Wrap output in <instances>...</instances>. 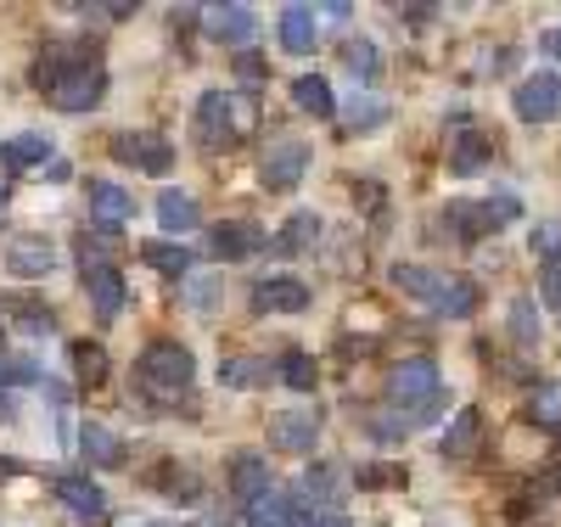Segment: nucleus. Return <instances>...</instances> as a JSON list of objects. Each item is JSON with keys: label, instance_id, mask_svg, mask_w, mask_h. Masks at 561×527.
Segmentation results:
<instances>
[{"label": "nucleus", "instance_id": "17", "mask_svg": "<svg viewBox=\"0 0 561 527\" xmlns=\"http://www.w3.org/2000/svg\"><path fill=\"white\" fill-rule=\"evenodd\" d=\"M275 483H270V460L264 455H237V460H230V494H237V500H259V494H270Z\"/></svg>", "mask_w": 561, "mask_h": 527}, {"label": "nucleus", "instance_id": "40", "mask_svg": "<svg viewBox=\"0 0 561 527\" xmlns=\"http://www.w3.org/2000/svg\"><path fill=\"white\" fill-rule=\"evenodd\" d=\"M158 483H163L169 494H197V477H192V471H163Z\"/></svg>", "mask_w": 561, "mask_h": 527}, {"label": "nucleus", "instance_id": "43", "mask_svg": "<svg viewBox=\"0 0 561 527\" xmlns=\"http://www.w3.org/2000/svg\"><path fill=\"white\" fill-rule=\"evenodd\" d=\"M39 393H45V399H51V404H68V388H62V381H51V376H45V381H39Z\"/></svg>", "mask_w": 561, "mask_h": 527}, {"label": "nucleus", "instance_id": "36", "mask_svg": "<svg viewBox=\"0 0 561 527\" xmlns=\"http://www.w3.org/2000/svg\"><path fill=\"white\" fill-rule=\"evenodd\" d=\"M314 359L309 354H287V359H280V381H287V388H298V393H314Z\"/></svg>", "mask_w": 561, "mask_h": 527}, {"label": "nucleus", "instance_id": "28", "mask_svg": "<svg viewBox=\"0 0 561 527\" xmlns=\"http://www.w3.org/2000/svg\"><path fill=\"white\" fill-rule=\"evenodd\" d=\"M314 242H320V219L304 208V214H293L287 225H280V236H275L270 248H275V253H304V248H314Z\"/></svg>", "mask_w": 561, "mask_h": 527}, {"label": "nucleus", "instance_id": "24", "mask_svg": "<svg viewBox=\"0 0 561 527\" xmlns=\"http://www.w3.org/2000/svg\"><path fill=\"white\" fill-rule=\"evenodd\" d=\"M158 225L163 230H197L203 225V208L192 203V197H185V191H163V197H158Z\"/></svg>", "mask_w": 561, "mask_h": 527}, {"label": "nucleus", "instance_id": "41", "mask_svg": "<svg viewBox=\"0 0 561 527\" xmlns=\"http://www.w3.org/2000/svg\"><path fill=\"white\" fill-rule=\"evenodd\" d=\"M304 527H348V511H337V505H325V511H314Z\"/></svg>", "mask_w": 561, "mask_h": 527}, {"label": "nucleus", "instance_id": "35", "mask_svg": "<svg viewBox=\"0 0 561 527\" xmlns=\"http://www.w3.org/2000/svg\"><path fill=\"white\" fill-rule=\"evenodd\" d=\"M343 62H348L354 79H377L382 73V57H377V45H370V39H354L348 51H343Z\"/></svg>", "mask_w": 561, "mask_h": 527}, {"label": "nucleus", "instance_id": "39", "mask_svg": "<svg viewBox=\"0 0 561 527\" xmlns=\"http://www.w3.org/2000/svg\"><path fill=\"white\" fill-rule=\"evenodd\" d=\"M528 242H534V259H545V264H561V219H545V225L528 236Z\"/></svg>", "mask_w": 561, "mask_h": 527}, {"label": "nucleus", "instance_id": "19", "mask_svg": "<svg viewBox=\"0 0 561 527\" xmlns=\"http://www.w3.org/2000/svg\"><path fill=\"white\" fill-rule=\"evenodd\" d=\"M90 214H96L102 225H124L135 214V197L124 185H113V180H90Z\"/></svg>", "mask_w": 561, "mask_h": 527}, {"label": "nucleus", "instance_id": "14", "mask_svg": "<svg viewBox=\"0 0 561 527\" xmlns=\"http://www.w3.org/2000/svg\"><path fill=\"white\" fill-rule=\"evenodd\" d=\"M57 494H62V505L79 516V522H102L107 516V494L96 489V483H90V477H57Z\"/></svg>", "mask_w": 561, "mask_h": 527}, {"label": "nucleus", "instance_id": "15", "mask_svg": "<svg viewBox=\"0 0 561 527\" xmlns=\"http://www.w3.org/2000/svg\"><path fill=\"white\" fill-rule=\"evenodd\" d=\"M208 34L219 45H253L259 39V18L248 7H208Z\"/></svg>", "mask_w": 561, "mask_h": 527}, {"label": "nucleus", "instance_id": "2", "mask_svg": "<svg viewBox=\"0 0 561 527\" xmlns=\"http://www.w3.org/2000/svg\"><path fill=\"white\" fill-rule=\"evenodd\" d=\"M388 399L410 410V426L433 421L438 404H444L438 365H433V359H399V365H388Z\"/></svg>", "mask_w": 561, "mask_h": 527}, {"label": "nucleus", "instance_id": "12", "mask_svg": "<svg viewBox=\"0 0 561 527\" xmlns=\"http://www.w3.org/2000/svg\"><path fill=\"white\" fill-rule=\"evenodd\" d=\"M124 253V236L113 230V225H90L84 236H79V270L84 275H102V270H113V259Z\"/></svg>", "mask_w": 561, "mask_h": 527}, {"label": "nucleus", "instance_id": "6", "mask_svg": "<svg viewBox=\"0 0 561 527\" xmlns=\"http://www.w3.org/2000/svg\"><path fill=\"white\" fill-rule=\"evenodd\" d=\"M523 208H517V197H489V203H449V225H455V236L460 242H478V236H489L494 225H505V219H517Z\"/></svg>", "mask_w": 561, "mask_h": 527}, {"label": "nucleus", "instance_id": "38", "mask_svg": "<svg viewBox=\"0 0 561 527\" xmlns=\"http://www.w3.org/2000/svg\"><path fill=\"white\" fill-rule=\"evenodd\" d=\"M382 118H388V107L377 102V95H354L348 113H343V124H348V129H370V124H382Z\"/></svg>", "mask_w": 561, "mask_h": 527}, {"label": "nucleus", "instance_id": "5", "mask_svg": "<svg viewBox=\"0 0 561 527\" xmlns=\"http://www.w3.org/2000/svg\"><path fill=\"white\" fill-rule=\"evenodd\" d=\"M309 169V140H293V135H275L264 147V163H259V180L264 191H293Z\"/></svg>", "mask_w": 561, "mask_h": 527}, {"label": "nucleus", "instance_id": "30", "mask_svg": "<svg viewBox=\"0 0 561 527\" xmlns=\"http://www.w3.org/2000/svg\"><path fill=\"white\" fill-rule=\"evenodd\" d=\"M478 309V286L466 280V275H444V293H438V314H449V320H466Z\"/></svg>", "mask_w": 561, "mask_h": 527}, {"label": "nucleus", "instance_id": "22", "mask_svg": "<svg viewBox=\"0 0 561 527\" xmlns=\"http://www.w3.org/2000/svg\"><path fill=\"white\" fill-rule=\"evenodd\" d=\"M489 158H494V140L478 135V129H466V135L449 140V169H455V174H478Z\"/></svg>", "mask_w": 561, "mask_h": 527}, {"label": "nucleus", "instance_id": "25", "mask_svg": "<svg viewBox=\"0 0 561 527\" xmlns=\"http://www.w3.org/2000/svg\"><path fill=\"white\" fill-rule=\"evenodd\" d=\"M293 102H298L304 113H314V118H337V95H332V84H325L320 73H304V79L293 84Z\"/></svg>", "mask_w": 561, "mask_h": 527}, {"label": "nucleus", "instance_id": "4", "mask_svg": "<svg viewBox=\"0 0 561 527\" xmlns=\"http://www.w3.org/2000/svg\"><path fill=\"white\" fill-rule=\"evenodd\" d=\"M192 135L203 147H230L242 135V118H237V95L225 90H203L197 95V118H192Z\"/></svg>", "mask_w": 561, "mask_h": 527}, {"label": "nucleus", "instance_id": "10", "mask_svg": "<svg viewBox=\"0 0 561 527\" xmlns=\"http://www.w3.org/2000/svg\"><path fill=\"white\" fill-rule=\"evenodd\" d=\"M304 303H309V286L293 275H264L253 286V309H264V314H298Z\"/></svg>", "mask_w": 561, "mask_h": 527}, {"label": "nucleus", "instance_id": "20", "mask_svg": "<svg viewBox=\"0 0 561 527\" xmlns=\"http://www.w3.org/2000/svg\"><path fill=\"white\" fill-rule=\"evenodd\" d=\"M478 444H483V415H478V410H460V415L449 421V433H444V455H449V460H472Z\"/></svg>", "mask_w": 561, "mask_h": 527}, {"label": "nucleus", "instance_id": "21", "mask_svg": "<svg viewBox=\"0 0 561 527\" xmlns=\"http://www.w3.org/2000/svg\"><path fill=\"white\" fill-rule=\"evenodd\" d=\"M84 293H90V309H96V320H118V309H124V275H118V270L84 275Z\"/></svg>", "mask_w": 561, "mask_h": 527}, {"label": "nucleus", "instance_id": "3", "mask_svg": "<svg viewBox=\"0 0 561 527\" xmlns=\"http://www.w3.org/2000/svg\"><path fill=\"white\" fill-rule=\"evenodd\" d=\"M192 376H197V365L180 343H147V354H140V388L147 393L180 399L185 388H192Z\"/></svg>", "mask_w": 561, "mask_h": 527}, {"label": "nucleus", "instance_id": "11", "mask_svg": "<svg viewBox=\"0 0 561 527\" xmlns=\"http://www.w3.org/2000/svg\"><path fill=\"white\" fill-rule=\"evenodd\" d=\"M113 158L147 169V174H163L174 163V147H169V140H158V135H118L113 140Z\"/></svg>", "mask_w": 561, "mask_h": 527}, {"label": "nucleus", "instance_id": "1", "mask_svg": "<svg viewBox=\"0 0 561 527\" xmlns=\"http://www.w3.org/2000/svg\"><path fill=\"white\" fill-rule=\"evenodd\" d=\"M34 79H39V90L51 95V102L62 107V113H90L102 102V90H107V73H102V62L96 57H62V45L51 57H39V68H34Z\"/></svg>", "mask_w": 561, "mask_h": 527}, {"label": "nucleus", "instance_id": "31", "mask_svg": "<svg viewBox=\"0 0 561 527\" xmlns=\"http://www.w3.org/2000/svg\"><path fill=\"white\" fill-rule=\"evenodd\" d=\"M7 314H18V325L28 331V337H45L57 320H51V309H45L34 293H18V298H7Z\"/></svg>", "mask_w": 561, "mask_h": 527}, {"label": "nucleus", "instance_id": "44", "mask_svg": "<svg viewBox=\"0 0 561 527\" xmlns=\"http://www.w3.org/2000/svg\"><path fill=\"white\" fill-rule=\"evenodd\" d=\"M539 51H550V57H561V28H545V34H539Z\"/></svg>", "mask_w": 561, "mask_h": 527}, {"label": "nucleus", "instance_id": "32", "mask_svg": "<svg viewBox=\"0 0 561 527\" xmlns=\"http://www.w3.org/2000/svg\"><path fill=\"white\" fill-rule=\"evenodd\" d=\"M528 421L534 426H561V381H539V388L528 393Z\"/></svg>", "mask_w": 561, "mask_h": 527}, {"label": "nucleus", "instance_id": "26", "mask_svg": "<svg viewBox=\"0 0 561 527\" xmlns=\"http://www.w3.org/2000/svg\"><path fill=\"white\" fill-rule=\"evenodd\" d=\"M393 286L399 293H410V298H421L427 309H438V293H444V275H433V270H421V264H399L393 270Z\"/></svg>", "mask_w": 561, "mask_h": 527}, {"label": "nucleus", "instance_id": "42", "mask_svg": "<svg viewBox=\"0 0 561 527\" xmlns=\"http://www.w3.org/2000/svg\"><path fill=\"white\" fill-rule=\"evenodd\" d=\"M539 293H545V303H556V309H561V264H550V275H545Z\"/></svg>", "mask_w": 561, "mask_h": 527}, {"label": "nucleus", "instance_id": "45", "mask_svg": "<svg viewBox=\"0 0 561 527\" xmlns=\"http://www.w3.org/2000/svg\"><path fill=\"white\" fill-rule=\"evenodd\" d=\"M0 203H7V180H0Z\"/></svg>", "mask_w": 561, "mask_h": 527}, {"label": "nucleus", "instance_id": "13", "mask_svg": "<svg viewBox=\"0 0 561 527\" xmlns=\"http://www.w3.org/2000/svg\"><path fill=\"white\" fill-rule=\"evenodd\" d=\"M298 516H304V505L293 489H270L248 505V527H298Z\"/></svg>", "mask_w": 561, "mask_h": 527}, {"label": "nucleus", "instance_id": "23", "mask_svg": "<svg viewBox=\"0 0 561 527\" xmlns=\"http://www.w3.org/2000/svg\"><path fill=\"white\" fill-rule=\"evenodd\" d=\"M45 158H51V140H45V135H12V140H0V163H7L12 174L18 169H34V163H45Z\"/></svg>", "mask_w": 561, "mask_h": 527}, {"label": "nucleus", "instance_id": "34", "mask_svg": "<svg viewBox=\"0 0 561 527\" xmlns=\"http://www.w3.org/2000/svg\"><path fill=\"white\" fill-rule=\"evenodd\" d=\"M140 259H147L152 270H163V275L192 270V248H180V242H140Z\"/></svg>", "mask_w": 561, "mask_h": 527}, {"label": "nucleus", "instance_id": "7", "mask_svg": "<svg viewBox=\"0 0 561 527\" xmlns=\"http://www.w3.org/2000/svg\"><path fill=\"white\" fill-rule=\"evenodd\" d=\"M314 438H320V410H314V404L280 410V415L270 421V444H275L280 455H309Z\"/></svg>", "mask_w": 561, "mask_h": 527}, {"label": "nucleus", "instance_id": "33", "mask_svg": "<svg viewBox=\"0 0 561 527\" xmlns=\"http://www.w3.org/2000/svg\"><path fill=\"white\" fill-rule=\"evenodd\" d=\"M68 359H73V370H79L84 388H107V354H102L96 343H73Z\"/></svg>", "mask_w": 561, "mask_h": 527}, {"label": "nucleus", "instance_id": "18", "mask_svg": "<svg viewBox=\"0 0 561 527\" xmlns=\"http://www.w3.org/2000/svg\"><path fill=\"white\" fill-rule=\"evenodd\" d=\"M79 455H84L90 466H124V438L107 433L102 421H84V426H79Z\"/></svg>", "mask_w": 561, "mask_h": 527}, {"label": "nucleus", "instance_id": "27", "mask_svg": "<svg viewBox=\"0 0 561 527\" xmlns=\"http://www.w3.org/2000/svg\"><path fill=\"white\" fill-rule=\"evenodd\" d=\"M280 45H287L293 57L314 51V12L309 7H287V12H280Z\"/></svg>", "mask_w": 561, "mask_h": 527}, {"label": "nucleus", "instance_id": "37", "mask_svg": "<svg viewBox=\"0 0 561 527\" xmlns=\"http://www.w3.org/2000/svg\"><path fill=\"white\" fill-rule=\"evenodd\" d=\"M511 337H517L523 348L539 343V320H534V298H517L511 303Z\"/></svg>", "mask_w": 561, "mask_h": 527}, {"label": "nucleus", "instance_id": "29", "mask_svg": "<svg viewBox=\"0 0 561 527\" xmlns=\"http://www.w3.org/2000/svg\"><path fill=\"white\" fill-rule=\"evenodd\" d=\"M270 376H275L270 359H225L219 365V388H264Z\"/></svg>", "mask_w": 561, "mask_h": 527}, {"label": "nucleus", "instance_id": "9", "mask_svg": "<svg viewBox=\"0 0 561 527\" xmlns=\"http://www.w3.org/2000/svg\"><path fill=\"white\" fill-rule=\"evenodd\" d=\"M270 242V236L259 230V225H242V219H230V225H214L208 236H203V248L214 253V259H253L259 248Z\"/></svg>", "mask_w": 561, "mask_h": 527}, {"label": "nucleus", "instance_id": "16", "mask_svg": "<svg viewBox=\"0 0 561 527\" xmlns=\"http://www.w3.org/2000/svg\"><path fill=\"white\" fill-rule=\"evenodd\" d=\"M7 264H12V275H51V264H57V248L51 242H39V236H12V248H7Z\"/></svg>", "mask_w": 561, "mask_h": 527}, {"label": "nucleus", "instance_id": "8", "mask_svg": "<svg viewBox=\"0 0 561 527\" xmlns=\"http://www.w3.org/2000/svg\"><path fill=\"white\" fill-rule=\"evenodd\" d=\"M511 102H517V118H523V124H550V118H561V73H534V79H523Z\"/></svg>", "mask_w": 561, "mask_h": 527}]
</instances>
